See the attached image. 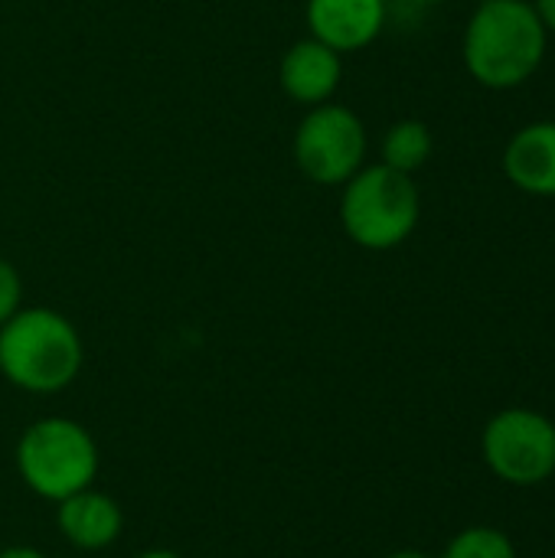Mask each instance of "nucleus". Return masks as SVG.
I'll list each match as a JSON object with an SVG mask.
<instances>
[{"instance_id": "9", "label": "nucleus", "mask_w": 555, "mask_h": 558, "mask_svg": "<svg viewBox=\"0 0 555 558\" xmlns=\"http://www.w3.org/2000/svg\"><path fill=\"white\" fill-rule=\"evenodd\" d=\"M56 526L69 546L82 553H101L121 539L124 510L114 497L88 487L56 504Z\"/></svg>"}, {"instance_id": "13", "label": "nucleus", "mask_w": 555, "mask_h": 558, "mask_svg": "<svg viewBox=\"0 0 555 558\" xmlns=\"http://www.w3.org/2000/svg\"><path fill=\"white\" fill-rule=\"evenodd\" d=\"M23 307V278L13 262L0 258V327Z\"/></svg>"}, {"instance_id": "1", "label": "nucleus", "mask_w": 555, "mask_h": 558, "mask_svg": "<svg viewBox=\"0 0 555 558\" xmlns=\"http://www.w3.org/2000/svg\"><path fill=\"white\" fill-rule=\"evenodd\" d=\"M546 43L550 33L530 0H481L464 26L461 59L478 85L507 92L540 72Z\"/></svg>"}, {"instance_id": "18", "label": "nucleus", "mask_w": 555, "mask_h": 558, "mask_svg": "<svg viewBox=\"0 0 555 558\" xmlns=\"http://www.w3.org/2000/svg\"><path fill=\"white\" fill-rule=\"evenodd\" d=\"M412 3H419V7H432V3H442V0H412Z\"/></svg>"}, {"instance_id": "14", "label": "nucleus", "mask_w": 555, "mask_h": 558, "mask_svg": "<svg viewBox=\"0 0 555 558\" xmlns=\"http://www.w3.org/2000/svg\"><path fill=\"white\" fill-rule=\"evenodd\" d=\"M530 3L536 7V13H540L546 33H555V0H530Z\"/></svg>"}, {"instance_id": "11", "label": "nucleus", "mask_w": 555, "mask_h": 558, "mask_svg": "<svg viewBox=\"0 0 555 558\" xmlns=\"http://www.w3.org/2000/svg\"><path fill=\"white\" fill-rule=\"evenodd\" d=\"M435 150V137H432V128L419 118H402L396 124H389V131L383 134V144H379V163L399 170V173H415L429 163Z\"/></svg>"}, {"instance_id": "12", "label": "nucleus", "mask_w": 555, "mask_h": 558, "mask_svg": "<svg viewBox=\"0 0 555 558\" xmlns=\"http://www.w3.org/2000/svg\"><path fill=\"white\" fill-rule=\"evenodd\" d=\"M442 558H517L514 543L500 533V530H491V526H471L464 533H458L445 556Z\"/></svg>"}, {"instance_id": "5", "label": "nucleus", "mask_w": 555, "mask_h": 558, "mask_svg": "<svg viewBox=\"0 0 555 558\" xmlns=\"http://www.w3.org/2000/svg\"><path fill=\"white\" fill-rule=\"evenodd\" d=\"M366 150L370 137L363 118L337 101L307 108L291 137V154L301 177L317 186H343L366 167Z\"/></svg>"}, {"instance_id": "16", "label": "nucleus", "mask_w": 555, "mask_h": 558, "mask_svg": "<svg viewBox=\"0 0 555 558\" xmlns=\"http://www.w3.org/2000/svg\"><path fill=\"white\" fill-rule=\"evenodd\" d=\"M137 558H183L180 553H173V549H147V553H141Z\"/></svg>"}, {"instance_id": "4", "label": "nucleus", "mask_w": 555, "mask_h": 558, "mask_svg": "<svg viewBox=\"0 0 555 558\" xmlns=\"http://www.w3.org/2000/svg\"><path fill=\"white\" fill-rule=\"evenodd\" d=\"M422 219V193L409 173L366 163L343 183L340 226L366 252H393L412 239Z\"/></svg>"}, {"instance_id": "8", "label": "nucleus", "mask_w": 555, "mask_h": 558, "mask_svg": "<svg viewBox=\"0 0 555 558\" xmlns=\"http://www.w3.org/2000/svg\"><path fill=\"white\" fill-rule=\"evenodd\" d=\"M340 78H343V56L334 52L330 46L317 43L314 36L288 46L281 62H278L281 92L304 108L334 101Z\"/></svg>"}, {"instance_id": "15", "label": "nucleus", "mask_w": 555, "mask_h": 558, "mask_svg": "<svg viewBox=\"0 0 555 558\" xmlns=\"http://www.w3.org/2000/svg\"><path fill=\"white\" fill-rule=\"evenodd\" d=\"M0 558H46L39 549H33V546H10V549H3Z\"/></svg>"}, {"instance_id": "6", "label": "nucleus", "mask_w": 555, "mask_h": 558, "mask_svg": "<svg viewBox=\"0 0 555 558\" xmlns=\"http://www.w3.org/2000/svg\"><path fill=\"white\" fill-rule=\"evenodd\" d=\"M487 468L517 487H536L555 471V425L530 409H507L484 428Z\"/></svg>"}, {"instance_id": "17", "label": "nucleus", "mask_w": 555, "mask_h": 558, "mask_svg": "<svg viewBox=\"0 0 555 558\" xmlns=\"http://www.w3.org/2000/svg\"><path fill=\"white\" fill-rule=\"evenodd\" d=\"M386 558H432V556H425V553H419V549H402V553H393V556H386Z\"/></svg>"}, {"instance_id": "2", "label": "nucleus", "mask_w": 555, "mask_h": 558, "mask_svg": "<svg viewBox=\"0 0 555 558\" xmlns=\"http://www.w3.org/2000/svg\"><path fill=\"white\" fill-rule=\"evenodd\" d=\"M85 363L79 327L52 307H20L0 327V376L29 396L69 389Z\"/></svg>"}, {"instance_id": "10", "label": "nucleus", "mask_w": 555, "mask_h": 558, "mask_svg": "<svg viewBox=\"0 0 555 558\" xmlns=\"http://www.w3.org/2000/svg\"><path fill=\"white\" fill-rule=\"evenodd\" d=\"M504 177L527 196H555V121L523 124L504 147Z\"/></svg>"}, {"instance_id": "7", "label": "nucleus", "mask_w": 555, "mask_h": 558, "mask_svg": "<svg viewBox=\"0 0 555 558\" xmlns=\"http://www.w3.org/2000/svg\"><path fill=\"white\" fill-rule=\"evenodd\" d=\"M307 33L334 52H360L373 46L386 26V0H307Z\"/></svg>"}, {"instance_id": "3", "label": "nucleus", "mask_w": 555, "mask_h": 558, "mask_svg": "<svg viewBox=\"0 0 555 558\" xmlns=\"http://www.w3.org/2000/svg\"><path fill=\"white\" fill-rule=\"evenodd\" d=\"M13 464L29 494L59 504L95 484L101 454L82 422L49 415L23 428L13 448Z\"/></svg>"}]
</instances>
